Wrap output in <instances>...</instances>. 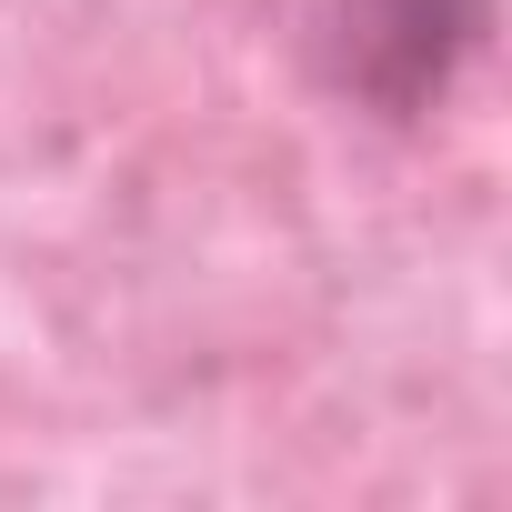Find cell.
I'll return each mask as SVG.
<instances>
[{"label": "cell", "mask_w": 512, "mask_h": 512, "mask_svg": "<svg viewBox=\"0 0 512 512\" xmlns=\"http://www.w3.org/2000/svg\"><path fill=\"white\" fill-rule=\"evenodd\" d=\"M492 31V0H322V71L382 121H422Z\"/></svg>", "instance_id": "obj_1"}]
</instances>
